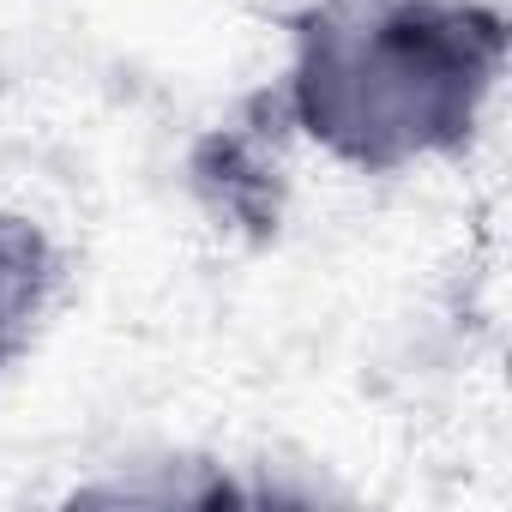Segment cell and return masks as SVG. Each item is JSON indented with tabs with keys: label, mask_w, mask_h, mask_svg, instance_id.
I'll list each match as a JSON object with an SVG mask.
<instances>
[{
	"label": "cell",
	"mask_w": 512,
	"mask_h": 512,
	"mask_svg": "<svg viewBox=\"0 0 512 512\" xmlns=\"http://www.w3.org/2000/svg\"><path fill=\"white\" fill-rule=\"evenodd\" d=\"M55 278H61V260H55V241L43 235V223L0 205V368H13L31 350L55 302Z\"/></svg>",
	"instance_id": "2"
},
{
	"label": "cell",
	"mask_w": 512,
	"mask_h": 512,
	"mask_svg": "<svg viewBox=\"0 0 512 512\" xmlns=\"http://www.w3.org/2000/svg\"><path fill=\"white\" fill-rule=\"evenodd\" d=\"M500 79L476 0H332L290 61V121L332 163L392 175L470 139Z\"/></svg>",
	"instance_id": "1"
}]
</instances>
